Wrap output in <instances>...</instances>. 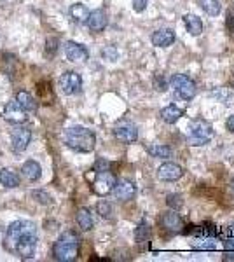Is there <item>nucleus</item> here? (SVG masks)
I'll return each mask as SVG.
<instances>
[{
  "label": "nucleus",
  "mask_w": 234,
  "mask_h": 262,
  "mask_svg": "<svg viewBox=\"0 0 234 262\" xmlns=\"http://www.w3.org/2000/svg\"><path fill=\"white\" fill-rule=\"evenodd\" d=\"M4 246L9 252L20 255L21 259H30L37 246V229L28 220H16L6 231Z\"/></svg>",
  "instance_id": "obj_1"
},
{
  "label": "nucleus",
  "mask_w": 234,
  "mask_h": 262,
  "mask_svg": "<svg viewBox=\"0 0 234 262\" xmlns=\"http://www.w3.org/2000/svg\"><path fill=\"white\" fill-rule=\"evenodd\" d=\"M80 248V238L77 232L65 231L54 243V259L60 262H72L77 259Z\"/></svg>",
  "instance_id": "obj_2"
},
{
  "label": "nucleus",
  "mask_w": 234,
  "mask_h": 262,
  "mask_svg": "<svg viewBox=\"0 0 234 262\" xmlns=\"http://www.w3.org/2000/svg\"><path fill=\"white\" fill-rule=\"evenodd\" d=\"M65 143L75 152H91L96 145V135L84 126H72L65 133Z\"/></svg>",
  "instance_id": "obj_3"
},
{
  "label": "nucleus",
  "mask_w": 234,
  "mask_h": 262,
  "mask_svg": "<svg viewBox=\"0 0 234 262\" xmlns=\"http://www.w3.org/2000/svg\"><path fill=\"white\" fill-rule=\"evenodd\" d=\"M213 138V126L211 123L204 119H196L192 121V124L189 126V136L187 142L191 145H206Z\"/></svg>",
  "instance_id": "obj_4"
},
{
  "label": "nucleus",
  "mask_w": 234,
  "mask_h": 262,
  "mask_svg": "<svg viewBox=\"0 0 234 262\" xmlns=\"http://www.w3.org/2000/svg\"><path fill=\"white\" fill-rule=\"evenodd\" d=\"M170 84H171V88L177 91L178 97L182 100H185V102L192 100L197 93L196 82L191 79V77L185 75V73H175V75L170 79Z\"/></svg>",
  "instance_id": "obj_5"
},
{
  "label": "nucleus",
  "mask_w": 234,
  "mask_h": 262,
  "mask_svg": "<svg viewBox=\"0 0 234 262\" xmlns=\"http://www.w3.org/2000/svg\"><path fill=\"white\" fill-rule=\"evenodd\" d=\"M117 179L115 175L110 171V169H105V171H96V179L93 182V191L98 194V196H108L114 189Z\"/></svg>",
  "instance_id": "obj_6"
},
{
  "label": "nucleus",
  "mask_w": 234,
  "mask_h": 262,
  "mask_svg": "<svg viewBox=\"0 0 234 262\" xmlns=\"http://www.w3.org/2000/svg\"><path fill=\"white\" fill-rule=\"evenodd\" d=\"M114 135L123 143H133L138 138V128L131 121H119L114 126Z\"/></svg>",
  "instance_id": "obj_7"
},
{
  "label": "nucleus",
  "mask_w": 234,
  "mask_h": 262,
  "mask_svg": "<svg viewBox=\"0 0 234 262\" xmlns=\"http://www.w3.org/2000/svg\"><path fill=\"white\" fill-rule=\"evenodd\" d=\"M4 119L13 124H23L27 123L28 119V112L18 103V100H11V102L4 107Z\"/></svg>",
  "instance_id": "obj_8"
},
{
  "label": "nucleus",
  "mask_w": 234,
  "mask_h": 262,
  "mask_svg": "<svg viewBox=\"0 0 234 262\" xmlns=\"http://www.w3.org/2000/svg\"><path fill=\"white\" fill-rule=\"evenodd\" d=\"M60 88L65 95H77L82 91V77L77 72H65L60 77Z\"/></svg>",
  "instance_id": "obj_9"
},
{
  "label": "nucleus",
  "mask_w": 234,
  "mask_h": 262,
  "mask_svg": "<svg viewBox=\"0 0 234 262\" xmlns=\"http://www.w3.org/2000/svg\"><path fill=\"white\" fill-rule=\"evenodd\" d=\"M161 224L168 232H173V234H182L185 229L184 219L177 213V210H168L166 213H163L161 217Z\"/></svg>",
  "instance_id": "obj_10"
},
{
  "label": "nucleus",
  "mask_w": 234,
  "mask_h": 262,
  "mask_svg": "<svg viewBox=\"0 0 234 262\" xmlns=\"http://www.w3.org/2000/svg\"><path fill=\"white\" fill-rule=\"evenodd\" d=\"M184 177V168L177 163H164L157 168V179L164 180V182H175V180Z\"/></svg>",
  "instance_id": "obj_11"
},
{
  "label": "nucleus",
  "mask_w": 234,
  "mask_h": 262,
  "mask_svg": "<svg viewBox=\"0 0 234 262\" xmlns=\"http://www.w3.org/2000/svg\"><path fill=\"white\" fill-rule=\"evenodd\" d=\"M110 194H114V198L119 201H130L137 194V186L131 180H119V182H115Z\"/></svg>",
  "instance_id": "obj_12"
},
{
  "label": "nucleus",
  "mask_w": 234,
  "mask_h": 262,
  "mask_svg": "<svg viewBox=\"0 0 234 262\" xmlns=\"http://www.w3.org/2000/svg\"><path fill=\"white\" fill-rule=\"evenodd\" d=\"M65 54H67V60L74 61V63H80V61H86L89 58V51L82 44L72 42V40L65 44Z\"/></svg>",
  "instance_id": "obj_13"
},
{
  "label": "nucleus",
  "mask_w": 234,
  "mask_h": 262,
  "mask_svg": "<svg viewBox=\"0 0 234 262\" xmlns=\"http://www.w3.org/2000/svg\"><path fill=\"white\" fill-rule=\"evenodd\" d=\"M30 140H32V131L28 130L27 126L18 128V130L13 133V142H11L13 150L14 152H23L28 147V143H30Z\"/></svg>",
  "instance_id": "obj_14"
},
{
  "label": "nucleus",
  "mask_w": 234,
  "mask_h": 262,
  "mask_svg": "<svg viewBox=\"0 0 234 262\" xmlns=\"http://www.w3.org/2000/svg\"><path fill=\"white\" fill-rule=\"evenodd\" d=\"M107 23H108L107 14H105V11H101V9L91 11L89 16H87V20H86V25L89 27V30H93V32H103Z\"/></svg>",
  "instance_id": "obj_15"
},
{
  "label": "nucleus",
  "mask_w": 234,
  "mask_h": 262,
  "mask_svg": "<svg viewBox=\"0 0 234 262\" xmlns=\"http://www.w3.org/2000/svg\"><path fill=\"white\" fill-rule=\"evenodd\" d=\"M151 40L156 47H170L175 42V32L171 28H159L152 33Z\"/></svg>",
  "instance_id": "obj_16"
},
{
  "label": "nucleus",
  "mask_w": 234,
  "mask_h": 262,
  "mask_svg": "<svg viewBox=\"0 0 234 262\" xmlns=\"http://www.w3.org/2000/svg\"><path fill=\"white\" fill-rule=\"evenodd\" d=\"M182 116H184V110H182L180 107H177V105H168V107H164V109L161 110V119H163L166 124L178 123V121L182 119Z\"/></svg>",
  "instance_id": "obj_17"
},
{
  "label": "nucleus",
  "mask_w": 234,
  "mask_h": 262,
  "mask_svg": "<svg viewBox=\"0 0 234 262\" xmlns=\"http://www.w3.org/2000/svg\"><path fill=\"white\" fill-rule=\"evenodd\" d=\"M21 175H23L28 182H37L40 175H42V168H40L37 161H27V163L23 164V168H21Z\"/></svg>",
  "instance_id": "obj_18"
},
{
  "label": "nucleus",
  "mask_w": 234,
  "mask_h": 262,
  "mask_svg": "<svg viewBox=\"0 0 234 262\" xmlns=\"http://www.w3.org/2000/svg\"><path fill=\"white\" fill-rule=\"evenodd\" d=\"M0 184L7 189H16L20 186V175L9 168L0 169Z\"/></svg>",
  "instance_id": "obj_19"
},
{
  "label": "nucleus",
  "mask_w": 234,
  "mask_h": 262,
  "mask_svg": "<svg viewBox=\"0 0 234 262\" xmlns=\"http://www.w3.org/2000/svg\"><path fill=\"white\" fill-rule=\"evenodd\" d=\"M184 23L191 35H199V33L203 32V21H201V18L196 16V14H185Z\"/></svg>",
  "instance_id": "obj_20"
},
{
  "label": "nucleus",
  "mask_w": 234,
  "mask_h": 262,
  "mask_svg": "<svg viewBox=\"0 0 234 262\" xmlns=\"http://www.w3.org/2000/svg\"><path fill=\"white\" fill-rule=\"evenodd\" d=\"M75 220H77V226L80 227L82 231H89L93 229V215L87 208H80L75 215Z\"/></svg>",
  "instance_id": "obj_21"
},
{
  "label": "nucleus",
  "mask_w": 234,
  "mask_h": 262,
  "mask_svg": "<svg viewBox=\"0 0 234 262\" xmlns=\"http://www.w3.org/2000/svg\"><path fill=\"white\" fill-rule=\"evenodd\" d=\"M16 100H18V103H20V105L23 107L25 110H27L28 114L35 112V110H37V102H35V98L32 97L28 91H20V93H18V97H16Z\"/></svg>",
  "instance_id": "obj_22"
},
{
  "label": "nucleus",
  "mask_w": 234,
  "mask_h": 262,
  "mask_svg": "<svg viewBox=\"0 0 234 262\" xmlns=\"http://www.w3.org/2000/svg\"><path fill=\"white\" fill-rule=\"evenodd\" d=\"M87 16H89V9L84 4H74L70 7V18L75 23H86Z\"/></svg>",
  "instance_id": "obj_23"
},
{
  "label": "nucleus",
  "mask_w": 234,
  "mask_h": 262,
  "mask_svg": "<svg viewBox=\"0 0 234 262\" xmlns=\"http://www.w3.org/2000/svg\"><path fill=\"white\" fill-rule=\"evenodd\" d=\"M149 154H151L152 157H159V159H168V157H171L173 150H171V147L164 145V143H152V145L149 147Z\"/></svg>",
  "instance_id": "obj_24"
},
{
  "label": "nucleus",
  "mask_w": 234,
  "mask_h": 262,
  "mask_svg": "<svg viewBox=\"0 0 234 262\" xmlns=\"http://www.w3.org/2000/svg\"><path fill=\"white\" fill-rule=\"evenodd\" d=\"M197 4H199L201 9L206 14H210V16H218L222 11V6L218 0H197Z\"/></svg>",
  "instance_id": "obj_25"
},
{
  "label": "nucleus",
  "mask_w": 234,
  "mask_h": 262,
  "mask_svg": "<svg viewBox=\"0 0 234 262\" xmlns=\"http://www.w3.org/2000/svg\"><path fill=\"white\" fill-rule=\"evenodd\" d=\"M151 226H149L145 220H142L140 224H138V227L135 229V239H137V243H145L151 239Z\"/></svg>",
  "instance_id": "obj_26"
},
{
  "label": "nucleus",
  "mask_w": 234,
  "mask_h": 262,
  "mask_svg": "<svg viewBox=\"0 0 234 262\" xmlns=\"http://www.w3.org/2000/svg\"><path fill=\"white\" fill-rule=\"evenodd\" d=\"M96 212L100 213L101 219H112V215H114V206L103 199V201H100L96 205Z\"/></svg>",
  "instance_id": "obj_27"
},
{
  "label": "nucleus",
  "mask_w": 234,
  "mask_h": 262,
  "mask_svg": "<svg viewBox=\"0 0 234 262\" xmlns=\"http://www.w3.org/2000/svg\"><path fill=\"white\" fill-rule=\"evenodd\" d=\"M224 234H225V239H224L225 250H234V220L224 229Z\"/></svg>",
  "instance_id": "obj_28"
},
{
  "label": "nucleus",
  "mask_w": 234,
  "mask_h": 262,
  "mask_svg": "<svg viewBox=\"0 0 234 262\" xmlns=\"http://www.w3.org/2000/svg\"><path fill=\"white\" fill-rule=\"evenodd\" d=\"M166 205L170 206V210H180L184 206V199H182L180 194H168L166 196Z\"/></svg>",
  "instance_id": "obj_29"
},
{
  "label": "nucleus",
  "mask_w": 234,
  "mask_h": 262,
  "mask_svg": "<svg viewBox=\"0 0 234 262\" xmlns=\"http://www.w3.org/2000/svg\"><path fill=\"white\" fill-rule=\"evenodd\" d=\"M194 248L196 250H215L217 248V245H215V241L211 238L203 236V239H199V241L194 243Z\"/></svg>",
  "instance_id": "obj_30"
},
{
  "label": "nucleus",
  "mask_w": 234,
  "mask_h": 262,
  "mask_svg": "<svg viewBox=\"0 0 234 262\" xmlns=\"http://www.w3.org/2000/svg\"><path fill=\"white\" fill-rule=\"evenodd\" d=\"M101 56L108 61H115L117 58H119V53H117V49L114 46H107V47H103V51H101Z\"/></svg>",
  "instance_id": "obj_31"
},
{
  "label": "nucleus",
  "mask_w": 234,
  "mask_h": 262,
  "mask_svg": "<svg viewBox=\"0 0 234 262\" xmlns=\"http://www.w3.org/2000/svg\"><path fill=\"white\" fill-rule=\"evenodd\" d=\"M32 196L37 199L39 203H42V205H51V203H53V199H51V196L46 193V191H34Z\"/></svg>",
  "instance_id": "obj_32"
},
{
  "label": "nucleus",
  "mask_w": 234,
  "mask_h": 262,
  "mask_svg": "<svg viewBox=\"0 0 234 262\" xmlns=\"http://www.w3.org/2000/svg\"><path fill=\"white\" fill-rule=\"evenodd\" d=\"M46 53H47V56H54V54L58 53V40L56 39H47Z\"/></svg>",
  "instance_id": "obj_33"
},
{
  "label": "nucleus",
  "mask_w": 234,
  "mask_h": 262,
  "mask_svg": "<svg viewBox=\"0 0 234 262\" xmlns=\"http://www.w3.org/2000/svg\"><path fill=\"white\" fill-rule=\"evenodd\" d=\"M105 169H110V163L105 159H98L94 163V171H105Z\"/></svg>",
  "instance_id": "obj_34"
},
{
  "label": "nucleus",
  "mask_w": 234,
  "mask_h": 262,
  "mask_svg": "<svg viewBox=\"0 0 234 262\" xmlns=\"http://www.w3.org/2000/svg\"><path fill=\"white\" fill-rule=\"evenodd\" d=\"M147 2L149 0H133V9L137 13H144L145 7H147Z\"/></svg>",
  "instance_id": "obj_35"
},
{
  "label": "nucleus",
  "mask_w": 234,
  "mask_h": 262,
  "mask_svg": "<svg viewBox=\"0 0 234 262\" xmlns=\"http://www.w3.org/2000/svg\"><path fill=\"white\" fill-rule=\"evenodd\" d=\"M156 90H157V91H161V93H164V91L168 90V86H166V82H164L163 77H159V79H157V77H156Z\"/></svg>",
  "instance_id": "obj_36"
},
{
  "label": "nucleus",
  "mask_w": 234,
  "mask_h": 262,
  "mask_svg": "<svg viewBox=\"0 0 234 262\" xmlns=\"http://www.w3.org/2000/svg\"><path fill=\"white\" fill-rule=\"evenodd\" d=\"M224 260H234V250H225Z\"/></svg>",
  "instance_id": "obj_37"
},
{
  "label": "nucleus",
  "mask_w": 234,
  "mask_h": 262,
  "mask_svg": "<svg viewBox=\"0 0 234 262\" xmlns=\"http://www.w3.org/2000/svg\"><path fill=\"white\" fill-rule=\"evenodd\" d=\"M227 130L231 131V133H234V114L227 119Z\"/></svg>",
  "instance_id": "obj_38"
}]
</instances>
